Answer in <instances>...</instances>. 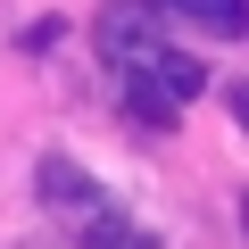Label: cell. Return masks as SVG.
Masks as SVG:
<instances>
[{"label": "cell", "instance_id": "ba28073f", "mask_svg": "<svg viewBox=\"0 0 249 249\" xmlns=\"http://www.w3.org/2000/svg\"><path fill=\"white\" fill-rule=\"evenodd\" d=\"M241 232H249V191H241Z\"/></svg>", "mask_w": 249, "mask_h": 249}, {"label": "cell", "instance_id": "7a4b0ae2", "mask_svg": "<svg viewBox=\"0 0 249 249\" xmlns=\"http://www.w3.org/2000/svg\"><path fill=\"white\" fill-rule=\"evenodd\" d=\"M175 108H183V100H175L150 67H124V116H142L150 133H166V124H175Z\"/></svg>", "mask_w": 249, "mask_h": 249}, {"label": "cell", "instance_id": "6da1fadb", "mask_svg": "<svg viewBox=\"0 0 249 249\" xmlns=\"http://www.w3.org/2000/svg\"><path fill=\"white\" fill-rule=\"evenodd\" d=\"M150 50H158V17L133 9V0H108L100 9V58L108 67H142Z\"/></svg>", "mask_w": 249, "mask_h": 249}, {"label": "cell", "instance_id": "3957f363", "mask_svg": "<svg viewBox=\"0 0 249 249\" xmlns=\"http://www.w3.org/2000/svg\"><path fill=\"white\" fill-rule=\"evenodd\" d=\"M34 191H42L50 208H91V199H100L91 175H83L75 158H42V166H34Z\"/></svg>", "mask_w": 249, "mask_h": 249}, {"label": "cell", "instance_id": "277c9868", "mask_svg": "<svg viewBox=\"0 0 249 249\" xmlns=\"http://www.w3.org/2000/svg\"><path fill=\"white\" fill-rule=\"evenodd\" d=\"M142 67H150V75H158V83H166L175 100H199V91H208V67H199L191 50H166V42H158V50H150Z\"/></svg>", "mask_w": 249, "mask_h": 249}, {"label": "cell", "instance_id": "52a82bcc", "mask_svg": "<svg viewBox=\"0 0 249 249\" xmlns=\"http://www.w3.org/2000/svg\"><path fill=\"white\" fill-rule=\"evenodd\" d=\"M224 108L241 116V133H249V83H224Z\"/></svg>", "mask_w": 249, "mask_h": 249}, {"label": "cell", "instance_id": "8992f818", "mask_svg": "<svg viewBox=\"0 0 249 249\" xmlns=\"http://www.w3.org/2000/svg\"><path fill=\"white\" fill-rule=\"evenodd\" d=\"M91 249H150V241H142V232H124L116 216H100V224H91Z\"/></svg>", "mask_w": 249, "mask_h": 249}, {"label": "cell", "instance_id": "5b68a950", "mask_svg": "<svg viewBox=\"0 0 249 249\" xmlns=\"http://www.w3.org/2000/svg\"><path fill=\"white\" fill-rule=\"evenodd\" d=\"M166 9H183L199 34H224V42L249 34V0H166Z\"/></svg>", "mask_w": 249, "mask_h": 249}]
</instances>
